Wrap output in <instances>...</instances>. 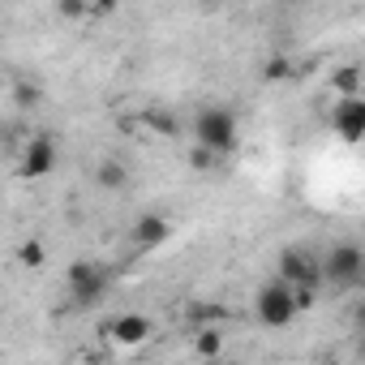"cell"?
I'll return each instance as SVG.
<instances>
[{
  "mask_svg": "<svg viewBox=\"0 0 365 365\" xmlns=\"http://www.w3.org/2000/svg\"><path fill=\"white\" fill-rule=\"evenodd\" d=\"M356 352H361V361H365V335H361V344H356Z\"/></svg>",
  "mask_w": 365,
  "mask_h": 365,
  "instance_id": "obj_22",
  "label": "cell"
},
{
  "mask_svg": "<svg viewBox=\"0 0 365 365\" xmlns=\"http://www.w3.org/2000/svg\"><path fill=\"white\" fill-rule=\"evenodd\" d=\"M314 301H318V292H309V288H297V305H301V314H305V309H314Z\"/></svg>",
  "mask_w": 365,
  "mask_h": 365,
  "instance_id": "obj_20",
  "label": "cell"
},
{
  "mask_svg": "<svg viewBox=\"0 0 365 365\" xmlns=\"http://www.w3.org/2000/svg\"><path fill=\"white\" fill-rule=\"evenodd\" d=\"M43 258H48L43 254V241H22L18 245V262L22 267H43Z\"/></svg>",
  "mask_w": 365,
  "mask_h": 365,
  "instance_id": "obj_14",
  "label": "cell"
},
{
  "mask_svg": "<svg viewBox=\"0 0 365 365\" xmlns=\"http://www.w3.org/2000/svg\"><path fill=\"white\" fill-rule=\"evenodd\" d=\"M220 314H224L220 305H194V314H190V318H194V322H198V331H202L207 322H220Z\"/></svg>",
  "mask_w": 365,
  "mask_h": 365,
  "instance_id": "obj_18",
  "label": "cell"
},
{
  "mask_svg": "<svg viewBox=\"0 0 365 365\" xmlns=\"http://www.w3.org/2000/svg\"><path fill=\"white\" fill-rule=\"evenodd\" d=\"M202 365H224V361H202Z\"/></svg>",
  "mask_w": 365,
  "mask_h": 365,
  "instance_id": "obj_23",
  "label": "cell"
},
{
  "mask_svg": "<svg viewBox=\"0 0 365 365\" xmlns=\"http://www.w3.org/2000/svg\"><path fill=\"white\" fill-rule=\"evenodd\" d=\"M14 103H18V108H35V103H39V86H35L31 78H22V82L14 86Z\"/></svg>",
  "mask_w": 365,
  "mask_h": 365,
  "instance_id": "obj_15",
  "label": "cell"
},
{
  "mask_svg": "<svg viewBox=\"0 0 365 365\" xmlns=\"http://www.w3.org/2000/svg\"><path fill=\"white\" fill-rule=\"evenodd\" d=\"M194 352H198L202 361H220V352H224V335H220V327H202L198 339H194Z\"/></svg>",
  "mask_w": 365,
  "mask_h": 365,
  "instance_id": "obj_12",
  "label": "cell"
},
{
  "mask_svg": "<svg viewBox=\"0 0 365 365\" xmlns=\"http://www.w3.org/2000/svg\"><path fill=\"white\" fill-rule=\"evenodd\" d=\"M146 125L155 129V133H163V138H176V116H168V112H146Z\"/></svg>",
  "mask_w": 365,
  "mask_h": 365,
  "instance_id": "obj_16",
  "label": "cell"
},
{
  "mask_svg": "<svg viewBox=\"0 0 365 365\" xmlns=\"http://www.w3.org/2000/svg\"><path fill=\"white\" fill-rule=\"evenodd\" d=\"M65 292H69V305H73V309H95V305L112 292V271H108L103 262L82 258V262H73V267L65 271Z\"/></svg>",
  "mask_w": 365,
  "mask_h": 365,
  "instance_id": "obj_1",
  "label": "cell"
},
{
  "mask_svg": "<svg viewBox=\"0 0 365 365\" xmlns=\"http://www.w3.org/2000/svg\"><path fill=\"white\" fill-rule=\"evenodd\" d=\"M95 185H99V190H125V185H129L125 163H120V159H99V163H95Z\"/></svg>",
  "mask_w": 365,
  "mask_h": 365,
  "instance_id": "obj_10",
  "label": "cell"
},
{
  "mask_svg": "<svg viewBox=\"0 0 365 365\" xmlns=\"http://www.w3.org/2000/svg\"><path fill=\"white\" fill-rule=\"evenodd\" d=\"M352 322H356V331H361V335H365V297H361V301H356V309H352Z\"/></svg>",
  "mask_w": 365,
  "mask_h": 365,
  "instance_id": "obj_21",
  "label": "cell"
},
{
  "mask_svg": "<svg viewBox=\"0 0 365 365\" xmlns=\"http://www.w3.org/2000/svg\"><path fill=\"white\" fill-rule=\"evenodd\" d=\"M275 279H284L288 288H309V292H318V288L327 284V275H322V254L309 250V245H288V250L279 254V262H275Z\"/></svg>",
  "mask_w": 365,
  "mask_h": 365,
  "instance_id": "obj_4",
  "label": "cell"
},
{
  "mask_svg": "<svg viewBox=\"0 0 365 365\" xmlns=\"http://www.w3.org/2000/svg\"><path fill=\"white\" fill-rule=\"evenodd\" d=\"M322 275L339 292L365 288V250L356 241H335L331 250H322Z\"/></svg>",
  "mask_w": 365,
  "mask_h": 365,
  "instance_id": "obj_2",
  "label": "cell"
},
{
  "mask_svg": "<svg viewBox=\"0 0 365 365\" xmlns=\"http://www.w3.org/2000/svg\"><path fill=\"white\" fill-rule=\"evenodd\" d=\"M331 86L339 91V99L361 95V65H339V69L331 73Z\"/></svg>",
  "mask_w": 365,
  "mask_h": 365,
  "instance_id": "obj_11",
  "label": "cell"
},
{
  "mask_svg": "<svg viewBox=\"0 0 365 365\" xmlns=\"http://www.w3.org/2000/svg\"><path fill=\"white\" fill-rule=\"evenodd\" d=\"M215 159H220V155H211L207 146H194V150H190V168H198V172H211Z\"/></svg>",
  "mask_w": 365,
  "mask_h": 365,
  "instance_id": "obj_17",
  "label": "cell"
},
{
  "mask_svg": "<svg viewBox=\"0 0 365 365\" xmlns=\"http://www.w3.org/2000/svg\"><path fill=\"white\" fill-rule=\"evenodd\" d=\"M108 339L116 344V348H138V344H146L150 339V318L146 314H116L112 322H108Z\"/></svg>",
  "mask_w": 365,
  "mask_h": 365,
  "instance_id": "obj_9",
  "label": "cell"
},
{
  "mask_svg": "<svg viewBox=\"0 0 365 365\" xmlns=\"http://www.w3.org/2000/svg\"><path fill=\"white\" fill-rule=\"evenodd\" d=\"M129 241H133V250H138V254H155V250H163V245L172 241V224H168L163 215L146 211V215H138V220H133Z\"/></svg>",
  "mask_w": 365,
  "mask_h": 365,
  "instance_id": "obj_7",
  "label": "cell"
},
{
  "mask_svg": "<svg viewBox=\"0 0 365 365\" xmlns=\"http://www.w3.org/2000/svg\"><path fill=\"white\" fill-rule=\"evenodd\" d=\"M262 78H267V82H284V78H292V61H288V56H271V61L262 65Z\"/></svg>",
  "mask_w": 365,
  "mask_h": 365,
  "instance_id": "obj_13",
  "label": "cell"
},
{
  "mask_svg": "<svg viewBox=\"0 0 365 365\" xmlns=\"http://www.w3.org/2000/svg\"><path fill=\"white\" fill-rule=\"evenodd\" d=\"M56 14H61V18H82V14H91V9L82 5V0H61Z\"/></svg>",
  "mask_w": 365,
  "mask_h": 365,
  "instance_id": "obj_19",
  "label": "cell"
},
{
  "mask_svg": "<svg viewBox=\"0 0 365 365\" xmlns=\"http://www.w3.org/2000/svg\"><path fill=\"white\" fill-rule=\"evenodd\" d=\"M52 172H56V142H52L48 133H35V138L26 142V150H22V176L43 180V176H52Z\"/></svg>",
  "mask_w": 365,
  "mask_h": 365,
  "instance_id": "obj_8",
  "label": "cell"
},
{
  "mask_svg": "<svg viewBox=\"0 0 365 365\" xmlns=\"http://www.w3.org/2000/svg\"><path fill=\"white\" fill-rule=\"evenodd\" d=\"M331 129H335L344 142H365V95L335 99V108H331Z\"/></svg>",
  "mask_w": 365,
  "mask_h": 365,
  "instance_id": "obj_6",
  "label": "cell"
},
{
  "mask_svg": "<svg viewBox=\"0 0 365 365\" xmlns=\"http://www.w3.org/2000/svg\"><path fill=\"white\" fill-rule=\"evenodd\" d=\"M237 142H241L237 112H228V108H202L194 116V146H207L211 155H232Z\"/></svg>",
  "mask_w": 365,
  "mask_h": 365,
  "instance_id": "obj_3",
  "label": "cell"
},
{
  "mask_svg": "<svg viewBox=\"0 0 365 365\" xmlns=\"http://www.w3.org/2000/svg\"><path fill=\"white\" fill-rule=\"evenodd\" d=\"M297 314H301V305H297V288H288L284 279L271 275V279L258 288V297H254V318H258L262 327L279 331V327H288Z\"/></svg>",
  "mask_w": 365,
  "mask_h": 365,
  "instance_id": "obj_5",
  "label": "cell"
}]
</instances>
